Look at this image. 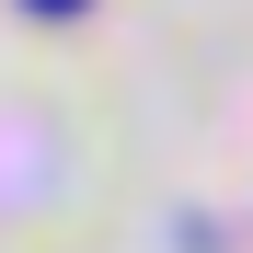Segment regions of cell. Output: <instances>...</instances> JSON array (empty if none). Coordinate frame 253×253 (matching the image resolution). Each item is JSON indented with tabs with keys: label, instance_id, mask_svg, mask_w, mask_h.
Instances as JSON below:
<instances>
[{
	"label": "cell",
	"instance_id": "1",
	"mask_svg": "<svg viewBox=\"0 0 253 253\" xmlns=\"http://www.w3.org/2000/svg\"><path fill=\"white\" fill-rule=\"evenodd\" d=\"M46 12H69V0H46Z\"/></svg>",
	"mask_w": 253,
	"mask_h": 253
}]
</instances>
